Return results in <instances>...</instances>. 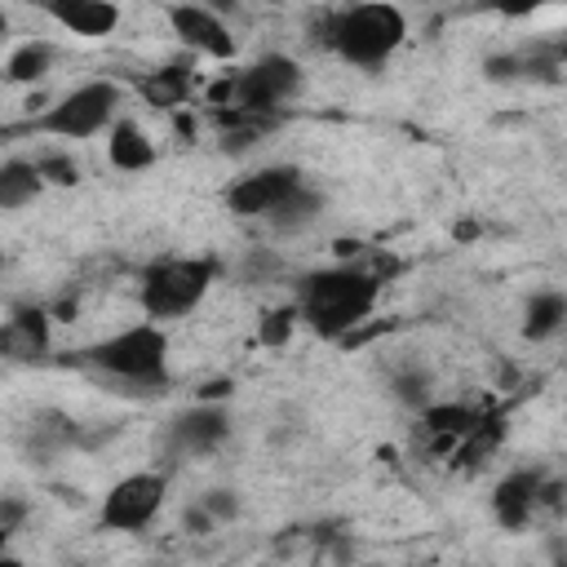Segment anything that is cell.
Returning a JSON list of instances; mask_svg holds the SVG:
<instances>
[{
    "instance_id": "cell-25",
    "label": "cell",
    "mask_w": 567,
    "mask_h": 567,
    "mask_svg": "<svg viewBox=\"0 0 567 567\" xmlns=\"http://www.w3.org/2000/svg\"><path fill=\"white\" fill-rule=\"evenodd\" d=\"M22 514H27V505H22L18 496H4V501H0V540H9V536L18 532Z\"/></svg>"
},
{
    "instance_id": "cell-14",
    "label": "cell",
    "mask_w": 567,
    "mask_h": 567,
    "mask_svg": "<svg viewBox=\"0 0 567 567\" xmlns=\"http://www.w3.org/2000/svg\"><path fill=\"white\" fill-rule=\"evenodd\" d=\"M106 159H111V168H120V173H146V168L155 164V142L146 137L142 124L115 120V124L106 128Z\"/></svg>"
},
{
    "instance_id": "cell-13",
    "label": "cell",
    "mask_w": 567,
    "mask_h": 567,
    "mask_svg": "<svg viewBox=\"0 0 567 567\" xmlns=\"http://www.w3.org/2000/svg\"><path fill=\"white\" fill-rule=\"evenodd\" d=\"M540 483H545V478H540L536 470H514V474H505V478L496 483V492H492V514H496V523L509 527V532L527 527L532 514L540 509Z\"/></svg>"
},
{
    "instance_id": "cell-4",
    "label": "cell",
    "mask_w": 567,
    "mask_h": 567,
    "mask_svg": "<svg viewBox=\"0 0 567 567\" xmlns=\"http://www.w3.org/2000/svg\"><path fill=\"white\" fill-rule=\"evenodd\" d=\"M120 97L124 93H120L115 80L75 84L58 102H49L40 115H31L27 133H44V137H62V142H89V137L106 133L120 120Z\"/></svg>"
},
{
    "instance_id": "cell-26",
    "label": "cell",
    "mask_w": 567,
    "mask_h": 567,
    "mask_svg": "<svg viewBox=\"0 0 567 567\" xmlns=\"http://www.w3.org/2000/svg\"><path fill=\"white\" fill-rule=\"evenodd\" d=\"M496 13H505V18H527V13H536V9H545V4H558V0H487Z\"/></svg>"
},
{
    "instance_id": "cell-9",
    "label": "cell",
    "mask_w": 567,
    "mask_h": 567,
    "mask_svg": "<svg viewBox=\"0 0 567 567\" xmlns=\"http://www.w3.org/2000/svg\"><path fill=\"white\" fill-rule=\"evenodd\" d=\"M168 27L173 35L190 49V53H204L213 62H230L239 53L226 18L213 9V4H195V0H182V4H168Z\"/></svg>"
},
{
    "instance_id": "cell-15",
    "label": "cell",
    "mask_w": 567,
    "mask_h": 567,
    "mask_svg": "<svg viewBox=\"0 0 567 567\" xmlns=\"http://www.w3.org/2000/svg\"><path fill=\"white\" fill-rule=\"evenodd\" d=\"M563 323H567V292L540 288L527 297V306H523V337L527 341H549Z\"/></svg>"
},
{
    "instance_id": "cell-24",
    "label": "cell",
    "mask_w": 567,
    "mask_h": 567,
    "mask_svg": "<svg viewBox=\"0 0 567 567\" xmlns=\"http://www.w3.org/2000/svg\"><path fill=\"white\" fill-rule=\"evenodd\" d=\"M35 164H40V177H44V182H58V186L80 182V168H75L66 155H40Z\"/></svg>"
},
{
    "instance_id": "cell-27",
    "label": "cell",
    "mask_w": 567,
    "mask_h": 567,
    "mask_svg": "<svg viewBox=\"0 0 567 567\" xmlns=\"http://www.w3.org/2000/svg\"><path fill=\"white\" fill-rule=\"evenodd\" d=\"M230 394V381H208L204 390H199V399H213V403H221Z\"/></svg>"
},
{
    "instance_id": "cell-22",
    "label": "cell",
    "mask_w": 567,
    "mask_h": 567,
    "mask_svg": "<svg viewBox=\"0 0 567 567\" xmlns=\"http://www.w3.org/2000/svg\"><path fill=\"white\" fill-rule=\"evenodd\" d=\"M394 394L403 403H412V408H425L430 403V377L425 372H399L394 377Z\"/></svg>"
},
{
    "instance_id": "cell-10",
    "label": "cell",
    "mask_w": 567,
    "mask_h": 567,
    "mask_svg": "<svg viewBox=\"0 0 567 567\" xmlns=\"http://www.w3.org/2000/svg\"><path fill=\"white\" fill-rule=\"evenodd\" d=\"M226 439H230V416H226V408L213 403V399H199L195 408H186V412L173 421V430H168V443H173L177 452H186V456H208V452H217Z\"/></svg>"
},
{
    "instance_id": "cell-19",
    "label": "cell",
    "mask_w": 567,
    "mask_h": 567,
    "mask_svg": "<svg viewBox=\"0 0 567 567\" xmlns=\"http://www.w3.org/2000/svg\"><path fill=\"white\" fill-rule=\"evenodd\" d=\"M49 66H53V44H44V40H27V44H18V49L9 53V62H4V80H9V84H35V80L49 75Z\"/></svg>"
},
{
    "instance_id": "cell-16",
    "label": "cell",
    "mask_w": 567,
    "mask_h": 567,
    "mask_svg": "<svg viewBox=\"0 0 567 567\" xmlns=\"http://www.w3.org/2000/svg\"><path fill=\"white\" fill-rule=\"evenodd\" d=\"M40 190H44V177H40V164L35 159H4L0 164V208L4 213L31 204Z\"/></svg>"
},
{
    "instance_id": "cell-23",
    "label": "cell",
    "mask_w": 567,
    "mask_h": 567,
    "mask_svg": "<svg viewBox=\"0 0 567 567\" xmlns=\"http://www.w3.org/2000/svg\"><path fill=\"white\" fill-rule=\"evenodd\" d=\"M199 505H204L217 523H230V518L239 514V496H235L230 487H213V492H204V496H199Z\"/></svg>"
},
{
    "instance_id": "cell-18",
    "label": "cell",
    "mask_w": 567,
    "mask_h": 567,
    "mask_svg": "<svg viewBox=\"0 0 567 567\" xmlns=\"http://www.w3.org/2000/svg\"><path fill=\"white\" fill-rule=\"evenodd\" d=\"M421 412H425V430L439 439V447L461 443V439L478 425V412H470V408H461V403H425Z\"/></svg>"
},
{
    "instance_id": "cell-21",
    "label": "cell",
    "mask_w": 567,
    "mask_h": 567,
    "mask_svg": "<svg viewBox=\"0 0 567 567\" xmlns=\"http://www.w3.org/2000/svg\"><path fill=\"white\" fill-rule=\"evenodd\" d=\"M319 208H323V199H319L310 186H301V190H297V195H292V199H288V204H284V208L270 217V226H275V230H284V235L306 230V226L319 217Z\"/></svg>"
},
{
    "instance_id": "cell-8",
    "label": "cell",
    "mask_w": 567,
    "mask_h": 567,
    "mask_svg": "<svg viewBox=\"0 0 567 567\" xmlns=\"http://www.w3.org/2000/svg\"><path fill=\"white\" fill-rule=\"evenodd\" d=\"M301 186H306V177L292 164H270V168L235 177L230 190H226V208L235 217H248V221H270Z\"/></svg>"
},
{
    "instance_id": "cell-2",
    "label": "cell",
    "mask_w": 567,
    "mask_h": 567,
    "mask_svg": "<svg viewBox=\"0 0 567 567\" xmlns=\"http://www.w3.org/2000/svg\"><path fill=\"white\" fill-rule=\"evenodd\" d=\"M319 40L350 66H381L408 40V18L390 0H359L328 18Z\"/></svg>"
},
{
    "instance_id": "cell-3",
    "label": "cell",
    "mask_w": 567,
    "mask_h": 567,
    "mask_svg": "<svg viewBox=\"0 0 567 567\" xmlns=\"http://www.w3.org/2000/svg\"><path fill=\"white\" fill-rule=\"evenodd\" d=\"M84 363L120 385H137V390L155 394L168 381V337H164L159 319L133 323V328H120V332L102 337L97 346H89Z\"/></svg>"
},
{
    "instance_id": "cell-17",
    "label": "cell",
    "mask_w": 567,
    "mask_h": 567,
    "mask_svg": "<svg viewBox=\"0 0 567 567\" xmlns=\"http://www.w3.org/2000/svg\"><path fill=\"white\" fill-rule=\"evenodd\" d=\"M190 93V66L186 62H168V66H155L146 80H142V97L159 111L168 106H182Z\"/></svg>"
},
{
    "instance_id": "cell-12",
    "label": "cell",
    "mask_w": 567,
    "mask_h": 567,
    "mask_svg": "<svg viewBox=\"0 0 567 567\" xmlns=\"http://www.w3.org/2000/svg\"><path fill=\"white\" fill-rule=\"evenodd\" d=\"M49 310L44 306H13L9 310V319H4V328H0V346H4V354L13 359V363H35V359H44L49 354Z\"/></svg>"
},
{
    "instance_id": "cell-6",
    "label": "cell",
    "mask_w": 567,
    "mask_h": 567,
    "mask_svg": "<svg viewBox=\"0 0 567 567\" xmlns=\"http://www.w3.org/2000/svg\"><path fill=\"white\" fill-rule=\"evenodd\" d=\"M301 93V66L288 53H266L252 66L235 71V97L230 106L248 111V115H275L279 106H288Z\"/></svg>"
},
{
    "instance_id": "cell-20",
    "label": "cell",
    "mask_w": 567,
    "mask_h": 567,
    "mask_svg": "<svg viewBox=\"0 0 567 567\" xmlns=\"http://www.w3.org/2000/svg\"><path fill=\"white\" fill-rule=\"evenodd\" d=\"M297 323H301V310H297V301H292V306H270V310L257 319V341H261L266 350H284V346L292 341Z\"/></svg>"
},
{
    "instance_id": "cell-11",
    "label": "cell",
    "mask_w": 567,
    "mask_h": 567,
    "mask_svg": "<svg viewBox=\"0 0 567 567\" xmlns=\"http://www.w3.org/2000/svg\"><path fill=\"white\" fill-rule=\"evenodd\" d=\"M62 31L80 40H106L120 27V4L115 0H35Z\"/></svg>"
},
{
    "instance_id": "cell-7",
    "label": "cell",
    "mask_w": 567,
    "mask_h": 567,
    "mask_svg": "<svg viewBox=\"0 0 567 567\" xmlns=\"http://www.w3.org/2000/svg\"><path fill=\"white\" fill-rule=\"evenodd\" d=\"M164 496H168V478L164 474H155V470L124 474L120 483L106 487L102 509H97V523L106 532H142V527H151L159 518Z\"/></svg>"
},
{
    "instance_id": "cell-5",
    "label": "cell",
    "mask_w": 567,
    "mask_h": 567,
    "mask_svg": "<svg viewBox=\"0 0 567 567\" xmlns=\"http://www.w3.org/2000/svg\"><path fill=\"white\" fill-rule=\"evenodd\" d=\"M213 279H217L213 257H164V261L146 266L137 297L151 319H182L208 297Z\"/></svg>"
},
{
    "instance_id": "cell-1",
    "label": "cell",
    "mask_w": 567,
    "mask_h": 567,
    "mask_svg": "<svg viewBox=\"0 0 567 567\" xmlns=\"http://www.w3.org/2000/svg\"><path fill=\"white\" fill-rule=\"evenodd\" d=\"M381 279L363 266H328L297 284V310L310 332L323 341H346L354 328H363L377 310Z\"/></svg>"
}]
</instances>
